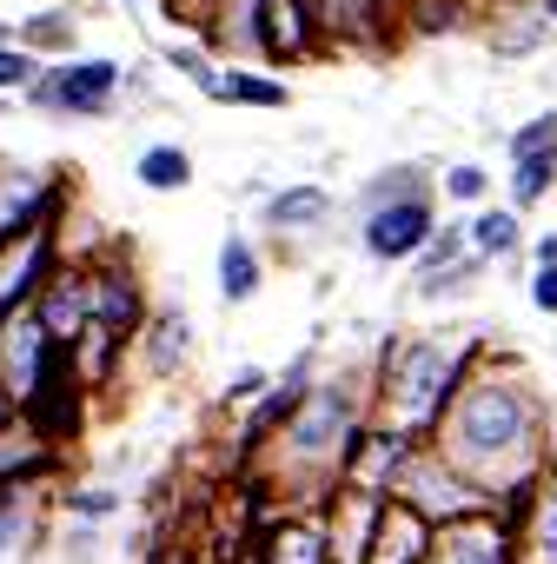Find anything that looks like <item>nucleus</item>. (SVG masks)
Instances as JSON below:
<instances>
[{"mask_svg": "<svg viewBox=\"0 0 557 564\" xmlns=\"http://www.w3.org/2000/svg\"><path fill=\"white\" fill-rule=\"evenodd\" d=\"M432 445L498 505L517 518L524 491L537 485V471L557 458L550 445V399L531 372L524 352L511 346H491L478 339L465 379L451 386L438 425H432Z\"/></svg>", "mask_w": 557, "mask_h": 564, "instance_id": "f257e3e1", "label": "nucleus"}, {"mask_svg": "<svg viewBox=\"0 0 557 564\" xmlns=\"http://www.w3.org/2000/svg\"><path fill=\"white\" fill-rule=\"evenodd\" d=\"M372 419V386L365 366L352 372H319L299 405L278 419V432L259 445V458L245 465V478L286 505H319L339 485V458L352 445V432Z\"/></svg>", "mask_w": 557, "mask_h": 564, "instance_id": "f03ea898", "label": "nucleus"}, {"mask_svg": "<svg viewBox=\"0 0 557 564\" xmlns=\"http://www.w3.org/2000/svg\"><path fill=\"white\" fill-rule=\"evenodd\" d=\"M478 339L471 333H385L379 352L365 359V386H372V419L432 438L451 386L465 379Z\"/></svg>", "mask_w": 557, "mask_h": 564, "instance_id": "7ed1b4c3", "label": "nucleus"}, {"mask_svg": "<svg viewBox=\"0 0 557 564\" xmlns=\"http://www.w3.org/2000/svg\"><path fill=\"white\" fill-rule=\"evenodd\" d=\"M120 61L113 54H67V61H41V74L28 80V94L14 100V107H28V113H47V120H80V127H94V120H113L120 113Z\"/></svg>", "mask_w": 557, "mask_h": 564, "instance_id": "20e7f679", "label": "nucleus"}, {"mask_svg": "<svg viewBox=\"0 0 557 564\" xmlns=\"http://www.w3.org/2000/svg\"><path fill=\"white\" fill-rule=\"evenodd\" d=\"M80 279H87V326H107L120 339L140 333L153 293H146V272L133 265V252L120 239H100L87 259H80Z\"/></svg>", "mask_w": 557, "mask_h": 564, "instance_id": "39448f33", "label": "nucleus"}, {"mask_svg": "<svg viewBox=\"0 0 557 564\" xmlns=\"http://www.w3.org/2000/svg\"><path fill=\"white\" fill-rule=\"evenodd\" d=\"M74 193H80V173L74 166L0 153V239H14V232H28L41 219H61Z\"/></svg>", "mask_w": 557, "mask_h": 564, "instance_id": "423d86ee", "label": "nucleus"}, {"mask_svg": "<svg viewBox=\"0 0 557 564\" xmlns=\"http://www.w3.org/2000/svg\"><path fill=\"white\" fill-rule=\"evenodd\" d=\"M392 498H398V505H412L432 531H438V524H451V518H465V511H484V505H491V498H484V491H478V485H471V478L438 452V445H432V438H418V452L405 458V471H398Z\"/></svg>", "mask_w": 557, "mask_h": 564, "instance_id": "0eeeda50", "label": "nucleus"}, {"mask_svg": "<svg viewBox=\"0 0 557 564\" xmlns=\"http://www.w3.org/2000/svg\"><path fill=\"white\" fill-rule=\"evenodd\" d=\"M245 28H252V61L272 67V74H278V67H306V61L332 54L326 34H319L313 0H259Z\"/></svg>", "mask_w": 557, "mask_h": 564, "instance_id": "6e6552de", "label": "nucleus"}, {"mask_svg": "<svg viewBox=\"0 0 557 564\" xmlns=\"http://www.w3.org/2000/svg\"><path fill=\"white\" fill-rule=\"evenodd\" d=\"M438 226V193H412V199H385V206H365L359 213V252L372 265H412V252L432 239Z\"/></svg>", "mask_w": 557, "mask_h": 564, "instance_id": "1a4fd4ad", "label": "nucleus"}, {"mask_svg": "<svg viewBox=\"0 0 557 564\" xmlns=\"http://www.w3.org/2000/svg\"><path fill=\"white\" fill-rule=\"evenodd\" d=\"M313 379H319V346H306L286 372H272V386H265L252 405H239L245 419H239V425H232V438H226V445H232V471H245V465L259 458V445L278 432V419H286V412L299 405V392H306Z\"/></svg>", "mask_w": 557, "mask_h": 564, "instance_id": "9d476101", "label": "nucleus"}, {"mask_svg": "<svg viewBox=\"0 0 557 564\" xmlns=\"http://www.w3.org/2000/svg\"><path fill=\"white\" fill-rule=\"evenodd\" d=\"M193 352H199L193 313L160 300V306H146V319H140V333H133V346H127V366H133L140 379H153V386H173V379L193 366Z\"/></svg>", "mask_w": 557, "mask_h": 564, "instance_id": "9b49d317", "label": "nucleus"}, {"mask_svg": "<svg viewBox=\"0 0 557 564\" xmlns=\"http://www.w3.org/2000/svg\"><path fill=\"white\" fill-rule=\"evenodd\" d=\"M412 452H418L412 432H398V425H385V419H365V425L352 432L346 458H339V485H346V491H365V498H392V485H398V471H405Z\"/></svg>", "mask_w": 557, "mask_h": 564, "instance_id": "f8f14e48", "label": "nucleus"}, {"mask_svg": "<svg viewBox=\"0 0 557 564\" xmlns=\"http://www.w3.org/2000/svg\"><path fill=\"white\" fill-rule=\"evenodd\" d=\"M425 564H517V524H511V511L484 505V511H465V518L438 524L432 544H425Z\"/></svg>", "mask_w": 557, "mask_h": 564, "instance_id": "ddd939ff", "label": "nucleus"}, {"mask_svg": "<svg viewBox=\"0 0 557 564\" xmlns=\"http://www.w3.org/2000/svg\"><path fill=\"white\" fill-rule=\"evenodd\" d=\"M239 564H326L319 511H313V505H272V511L245 531Z\"/></svg>", "mask_w": 557, "mask_h": 564, "instance_id": "4468645a", "label": "nucleus"}, {"mask_svg": "<svg viewBox=\"0 0 557 564\" xmlns=\"http://www.w3.org/2000/svg\"><path fill=\"white\" fill-rule=\"evenodd\" d=\"M54 265H61V219H41L14 239H0V319L21 313Z\"/></svg>", "mask_w": 557, "mask_h": 564, "instance_id": "2eb2a0df", "label": "nucleus"}, {"mask_svg": "<svg viewBox=\"0 0 557 564\" xmlns=\"http://www.w3.org/2000/svg\"><path fill=\"white\" fill-rule=\"evenodd\" d=\"M54 339L41 333V319L21 306V313H8L0 319V399H8L14 412L41 392V379H47V366H54Z\"/></svg>", "mask_w": 557, "mask_h": 564, "instance_id": "dca6fc26", "label": "nucleus"}, {"mask_svg": "<svg viewBox=\"0 0 557 564\" xmlns=\"http://www.w3.org/2000/svg\"><path fill=\"white\" fill-rule=\"evenodd\" d=\"M379 505L385 498H365V491H346V485H332L313 505L319 511V531H326V564H365L372 531H379Z\"/></svg>", "mask_w": 557, "mask_h": 564, "instance_id": "f3484780", "label": "nucleus"}, {"mask_svg": "<svg viewBox=\"0 0 557 564\" xmlns=\"http://www.w3.org/2000/svg\"><path fill=\"white\" fill-rule=\"evenodd\" d=\"M339 219V193L319 186V180H286L259 193V226L278 232V239H306V232H326Z\"/></svg>", "mask_w": 557, "mask_h": 564, "instance_id": "a211bd4d", "label": "nucleus"}, {"mask_svg": "<svg viewBox=\"0 0 557 564\" xmlns=\"http://www.w3.org/2000/svg\"><path fill=\"white\" fill-rule=\"evenodd\" d=\"M28 313L41 319V333L54 346H74L80 326H87V279H80V259H61L47 279H41V293L28 300Z\"/></svg>", "mask_w": 557, "mask_h": 564, "instance_id": "6ab92c4d", "label": "nucleus"}, {"mask_svg": "<svg viewBox=\"0 0 557 564\" xmlns=\"http://www.w3.org/2000/svg\"><path fill=\"white\" fill-rule=\"evenodd\" d=\"M212 107H239V113H286L293 107V80L272 74L259 61H219V87Z\"/></svg>", "mask_w": 557, "mask_h": 564, "instance_id": "aec40b11", "label": "nucleus"}, {"mask_svg": "<svg viewBox=\"0 0 557 564\" xmlns=\"http://www.w3.org/2000/svg\"><path fill=\"white\" fill-rule=\"evenodd\" d=\"M127 346H133V339H120V333H107V326H80V339L61 346L67 366H74V379H80V392H87L94 405H100L107 392H120V379H127Z\"/></svg>", "mask_w": 557, "mask_h": 564, "instance_id": "412c9836", "label": "nucleus"}, {"mask_svg": "<svg viewBox=\"0 0 557 564\" xmlns=\"http://www.w3.org/2000/svg\"><path fill=\"white\" fill-rule=\"evenodd\" d=\"M511 524H517V564H557V458L537 471Z\"/></svg>", "mask_w": 557, "mask_h": 564, "instance_id": "4be33fe9", "label": "nucleus"}, {"mask_svg": "<svg viewBox=\"0 0 557 564\" xmlns=\"http://www.w3.org/2000/svg\"><path fill=\"white\" fill-rule=\"evenodd\" d=\"M54 498L47 491H0V564H21L47 544Z\"/></svg>", "mask_w": 557, "mask_h": 564, "instance_id": "5701e85b", "label": "nucleus"}, {"mask_svg": "<svg viewBox=\"0 0 557 564\" xmlns=\"http://www.w3.org/2000/svg\"><path fill=\"white\" fill-rule=\"evenodd\" d=\"M212 279H219V300L226 306H252L265 293V252L252 232H226L219 239V259H212Z\"/></svg>", "mask_w": 557, "mask_h": 564, "instance_id": "b1692460", "label": "nucleus"}, {"mask_svg": "<svg viewBox=\"0 0 557 564\" xmlns=\"http://www.w3.org/2000/svg\"><path fill=\"white\" fill-rule=\"evenodd\" d=\"M425 544H432V524H425L412 505L385 498V505H379V531H372L365 564H425Z\"/></svg>", "mask_w": 557, "mask_h": 564, "instance_id": "393cba45", "label": "nucleus"}, {"mask_svg": "<svg viewBox=\"0 0 557 564\" xmlns=\"http://www.w3.org/2000/svg\"><path fill=\"white\" fill-rule=\"evenodd\" d=\"M524 213H511L504 199H484V206H471V219H465V239H471V252L484 259V265H511L517 252H524Z\"/></svg>", "mask_w": 557, "mask_h": 564, "instance_id": "a878e982", "label": "nucleus"}, {"mask_svg": "<svg viewBox=\"0 0 557 564\" xmlns=\"http://www.w3.org/2000/svg\"><path fill=\"white\" fill-rule=\"evenodd\" d=\"M14 41L34 61H67V54H80V8H74V0H61V8H34L28 21H14Z\"/></svg>", "mask_w": 557, "mask_h": 564, "instance_id": "bb28decb", "label": "nucleus"}, {"mask_svg": "<svg viewBox=\"0 0 557 564\" xmlns=\"http://www.w3.org/2000/svg\"><path fill=\"white\" fill-rule=\"evenodd\" d=\"M133 180L146 186V193H186L193 180H199V166H193V147H179V140H146L140 153H133Z\"/></svg>", "mask_w": 557, "mask_h": 564, "instance_id": "cd10ccee", "label": "nucleus"}, {"mask_svg": "<svg viewBox=\"0 0 557 564\" xmlns=\"http://www.w3.org/2000/svg\"><path fill=\"white\" fill-rule=\"evenodd\" d=\"M484 259L465 252L458 265H438V272H412V306H465L478 286H484Z\"/></svg>", "mask_w": 557, "mask_h": 564, "instance_id": "c85d7f7f", "label": "nucleus"}, {"mask_svg": "<svg viewBox=\"0 0 557 564\" xmlns=\"http://www.w3.org/2000/svg\"><path fill=\"white\" fill-rule=\"evenodd\" d=\"M432 186H438V166H432V160H392V166H379V173L352 193V213L385 206V199H412V193H432Z\"/></svg>", "mask_w": 557, "mask_h": 564, "instance_id": "c756f323", "label": "nucleus"}, {"mask_svg": "<svg viewBox=\"0 0 557 564\" xmlns=\"http://www.w3.org/2000/svg\"><path fill=\"white\" fill-rule=\"evenodd\" d=\"M127 511V491L120 485H107V478H80V485H61L54 491V518H74V524H113Z\"/></svg>", "mask_w": 557, "mask_h": 564, "instance_id": "7c9ffc66", "label": "nucleus"}, {"mask_svg": "<svg viewBox=\"0 0 557 564\" xmlns=\"http://www.w3.org/2000/svg\"><path fill=\"white\" fill-rule=\"evenodd\" d=\"M491 61H504V67H517V61H537L544 47H550V28H544V14L537 8H517V14H504L498 28H491Z\"/></svg>", "mask_w": 557, "mask_h": 564, "instance_id": "2f4dec72", "label": "nucleus"}, {"mask_svg": "<svg viewBox=\"0 0 557 564\" xmlns=\"http://www.w3.org/2000/svg\"><path fill=\"white\" fill-rule=\"evenodd\" d=\"M153 54H160V67H173L193 94H206L212 100V87H219V54L199 41V34H173V41H153Z\"/></svg>", "mask_w": 557, "mask_h": 564, "instance_id": "473e14b6", "label": "nucleus"}, {"mask_svg": "<svg viewBox=\"0 0 557 564\" xmlns=\"http://www.w3.org/2000/svg\"><path fill=\"white\" fill-rule=\"evenodd\" d=\"M550 193H557V153H524V160H511V173H504V206H511V213H537Z\"/></svg>", "mask_w": 557, "mask_h": 564, "instance_id": "72a5a7b5", "label": "nucleus"}, {"mask_svg": "<svg viewBox=\"0 0 557 564\" xmlns=\"http://www.w3.org/2000/svg\"><path fill=\"white\" fill-rule=\"evenodd\" d=\"M432 193L445 206H484V199H498V180H491L484 160H451V166H438V186Z\"/></svg>", "mask_w": 557, "mask_h": 564, "instance_id": "f704fd0d", "label": "nucleus"}, {"mask_svg": "<svg viewBox=\"0 0 557 564\" xmlns=\"http://www.w3.org/2000/svg\"><path fill=\"white\" fill-rule=\"evenodd\" d=\"M471 252V239H465V219H438L432 226V239L412 252V272H438V265H458Z\"/></svg>", "mask_w": 557, "mask_h": 564, "instance_id": "c9c22d12", "label": "nucleus"}, {"mask_svg": "<svg viewBox=\"0 0 557 564\" xmlns=\"http://www.w3.org/2000/svg\"><path fill=\"white\" fill-rule=\"evenodd\" d=\"M524 153H557V107H544L504 133V160H524Z\"/></svg>", "mask_w": 557, "mask_h": 564, "instance_id": "e433bc0d", "label": "nucleus"}, {"mask_svg": "<svg viewBox=\"0 0 557 564\" xmlns=\"http://www.w3.org/2000/svg\"><path fill=\"white\" fill-rule=\"evenodd\" d=\"M34 74H41V61H34L21 41H0V94H8V100H21Z\"/></svg>", "mask_w": 557, "mask_h": 564, "instance_id": "4c0bfd02", "label": "nucleus"}, {"mask_svg": "<svg viewBox=\"0 0 557 564\" xmlns=\"http://www.w3.org/2000/svg\"><path fill=\"white\" fill-rule=\"evenodd\" d=\"M265 386H272V372H265V366H239V372H226V386H219V405H232V412H239V405H252Z\"/></svg>", "mask_w": 557, "mask_h": 564, "instance_id": "58836bf2", "label": "nucleus"}, {"mask_svg": "<svg viewBox=\"0 0 557 564\" xmlns=\"http://www.w3.org/2000/svg\"><path fill=\"white\" fill-rule=\"evenodd\" d=\"M524 300H531V313L557 319V265H524Z\"/></svg>", "mask_w": 557, "mask_h": 564, "instance_id": "ea45409f", "label": "nucleus"}, {"mask_svg": "<svg viewBox=\"0 0 557 564\" xmlns=\"http://www.w3.org/2000/svg\"><path fill=\"white\" fill-rule=\"evenodd\" d=\"M153 8H166V21H173L179 34H199V28L219 14V0H153Z\"/></svg>", "mask_w": 557, "mask_h": 564, "instance_id": "a19ab883", "label": "nucleus"}, {"mask_svg": "<svg viewBox=\"0 0 557 564\" xmlns=\"http://www.w3.org/2000/svg\"><path fill=\"white\" fill-rule=\"evenodd\" d=\"M61 551H67L74 564H94V557H100V524H74V518H61Z\"/></svg>", "mask_w": 557, "mask_h": 564, "instance_id": "79ce46f5", "label": "nucleus"}, {"mask_svg": "<svg viewBox=\"0 0 557 564\" xmlns=\"http://www.w3.org/2000/svg\"><path fill=\"white\" fill-rule=\"evenodd\" d=\"M524 265H557V232H524Z\"/></svg>", "mask_w": 557, "mask_h": 564, "instance_id": "37998d69", "label": "nucleus"}, {"mask_svg": "<svg viewBox=\"0 0 557 564\" xmlns=\"http://www.w3.org/2000/svg\"><path fill=\"white\" fill-rule=\"evenodd\" d=\"M531 8H537V14H544V28L557 34V0H531Z\"/></svg>", "mask_w": 557, "mask_h": 564, "instance_id": "c03bdc74", "label": "nucleus"}, {"mask_svg": "<svg viewBox=\"0 0 557 564\" xmlns=\"http://www.w3.org/2000/svg\"><path fill=\"white\" fill-rule=\"evenodd\" d=\"M113 8H127V14H146V8H153V0H113Z\"/></svg>", "mask_w": 557, "mask_h": 564, "instance_id": "a18cd8bd", "label": "nucleus"}, {"mask_svg": "<svg viewBox=\"0 0 557 564\" xmlns=\"http://www.w3.org/2000/svg\"><path fill=\"white\" fill-rule=\"evenodd\" d=\"M8 425H14V405H8V399H0V432H8Z\"/></svg>", "mask_w": 557, "mask_h": 564, "instance_id": "49530a36", "label": "nucleus"}, {"mask_svg": "<svg viewBox=\"0 0 557 564\" xmlns=\"http://www.w3.org/2000/svg\"><path fill=\"white\" fill-rule=\"evenodd\" d=\"M8 113H14V100H8V94H0V120H8Z\"/></svg>", "mask_w": 557, "mask_h": 564, "instance_id": "de8ad7c7", "label": "nucleus"}, {"mask_svg": "<svg viewBox=\"0 0 557 564\" xmlns=\"http://www.w3.org/2000/svg\"><path fill=\"white\" fill-rule=\"evenodd\" d=\"M0 41H14V21H0Z\"/></svg>", "mask_w": 557, "mask_h": 564, "instance_id": "09e8293b", "label": "nucleus"}, {"mask_svg": "<svg viewBox=\"0 0 557 564\" xmlns=\"http://www.w3.org/2000/svg\"><path fill=\"white\" fill-rule=\"evenodd\" d=\"M186 564H206V557H186Z\"/></svg>", "mask_w": 557, "mask_h": 564, "instance_id": "8fccbe9b", "label": "nucleus"}]
</instances>
